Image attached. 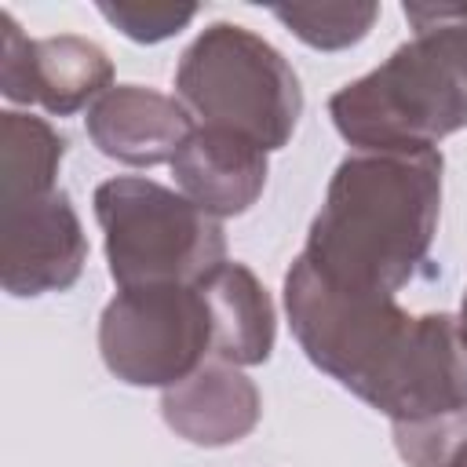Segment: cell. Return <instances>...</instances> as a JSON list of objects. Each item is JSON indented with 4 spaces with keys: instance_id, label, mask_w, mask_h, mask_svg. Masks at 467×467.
Wrapping results in <instances>:
<instances>
[{
    "instance_id": "6da1fadb",
    "label": "cell",
    "mask_w": 467,
    "mask_h": 467,
    "mask_svg": "<svg viewBox=\"0 0 467 467\" xmlns=\"http://www.w3.org/2000/svg\"><path fill=\"white\" fill-rule=\"evenodd\" d=\"M285 310L303 354L390 423L467 412V354L452 314L336 292L299 255L285 274Z\"/></svg>"
},
{
    "instance_id": "7a4b0ae2",
    "label": "cell",
    "mask_w": 467,
    "mask_h": 467,
    "mask_svg": "<svg viewBox=\"0 0 467 467\" xmlns=\"http://www.w3.org/2000/svg\"><path fill=\"white\" fill-rule=\"evenodd\" d=\"M438 212V150H358L336 168L299 259L336 292L398 296L427 263Z\"/></svg>"
},
{
    "instance_id": "3957f363",
    "label": "cell",
    "mask_w": 467,
    "mask_h": 467,
    "mask_svg": "<svg viewBox=\"0 0 467 467\" xmlns=\"http://www.w3.org/2000/svg\"><path fill=\"white\" fill-rule=\"evenodd\" d=\"M412 40L328 99L336 131L358 150H434L467 128V7L405 4Z\"/></svg>"
},
{
    "instance_id": "277c9868",
    "label": "cell",
    "mask_w": 467,
    "mask_h": 467,
    "mask_svg": "<svg viewBox=\"0 0 467 467\" xmlns=\"http://www.w3.org/2000/svg\"><path fill=\"white\" fill-rule=\"evenodd\" d=\"M175 95L204 128H226L281 150L303 113V88L285 55L244 26H208L175 66Z\"/></svg>"
},
{
    "instance_id": "5b68a950",
    "label": "cell",
    "mask_w": 467,
    "mask_h": 467,
    "mask_svg": "<svg viewBox=\"0 0 467 467\" xmlns=\"http://www.w3.org/2000/svg\"><path fill=\"white\" fill-rule=\"evenodd\" d=\"M95 219L117 288L197 285L226 263L219 219L153 179H106L95 190Z\"/></svg>"
},
{
    "instance_id": "8992f818",
    "label": "cell",
    "mask_w": 467,
    "mask_h": 467,
    "mask_svg": "<svg viewBox=\"0 0 467 467\" xmlns=\"http://www.w3.org/2000/svg\"><path fill=\"white\" fill-rule=\"evenodd\" d=\"M106 368L131 387H175L223 354L208 277L197 285L120 288L99 321Z\"/></svg>"
},
{
    "instance_id": "52a82bcc",
    "label": "cell",
    "mask_w": 467,
    "mask_h": 467,
    "mask_svg": "<svg viewBox=\"0 0 467 467\" xmlns=\"http://www.w3.org/2000/svg\"><path fill=\"white\" fill-rule=\"evenodd\" d=\"M88 259V241L66 190L0 197V281L7 296L69 288Z\"/></svg>"
},
{
    "instance_id": "ba28073f",
    "label": "cell",
    "mask_w": 467,
    "mask_h": 467,
    "mask_svg": "<svg viewBox=\"0 0 467 467\" xmlns=\"http://www.w3.org/2000/svg\"><path fill=\"white\" fill-rule=\"evenodd\" d=\"M0 91L7 102L44 106L51 117H66L109 91L113 66L99 44L84 36L29 40L7 11L0 15Z\"/></svg>"
},
{
    "instance_id": "9c48e42d",
    "label": "cell",
    "mask_w": 467,
    "mask_h": 467,
    "mask_svg": "<svg viewBox=\"0 0 467 467\" xmlns=\"http://www.w3.org/2000/svg\"><path fill=\"white\" fill-rule=\"evenodd\" d=\"M88 135L109 161L131 168L171 164L179 146L197 128L179 99L142 84H117L88 109Z\"/></svg>"
},
{
    "instance_id": "30bf717a",
    "label": "cell",
    "mask_w": 467,
    "mask_h": 467,
    "mask_svg": "<svg viewBox=\"0 0 467 467\" xmlns=\"http://www.w3.org/2000/svg\"><path fill=\"white\" fill-rule=\"evenodd\" d=\"M182 197L201 212L226 219L248 212L266 186V150L252 139L197 124L171 161Z\"/></svg>"
},
{
    "instance_id": "8fae6325",
    "label": "cell",
    "mask_w": 467,
    "mask_h": 467,
    "mask_svg": "<svg viewBox=\"0 0 467 467\" xmlns=\"http://www.w3.org/2000/svg\"><path fill=\"white\" fill-rule=\"evenodd\" d=\"M263 401L255 383L226 361H208L193 376H186L175 387H164L161 416L164 423L204 449L234 445L259 423Z\"/></svg>"
},
{
    "instance_id": "7c38bea8",
    "label": "cell",
    "mask_w": 467,
    "mask_h": 467,
    "mask_svg": "<svg viewBox=\"0 0 467 467\" xmlns=\"http://www.w3.org/2000/svg\"><path fill=\"white\" fill-rule=\"evenodd\" d=\"M208 288L215 296L219 325H223V354L226 365H263L274 350V303L259 277L244 263H223L208 274Z\"/></svg>"
},
{
    "instance_id": "4fadbf2b",
    "label": "cell",
    "mask_w": 467,
    "mask_h": 467,
    "mask_svg": "<svg viewBox=\"0 0 467 467\" xmlns=\"http://www.w3.org/2000/svg\"><path fill=\"white\" fill-rule=\"evenodd\" d=\"M66 139L33 113L7 109L0 117V197H36L58 190Z\"/></svg>"
},
{
    "instance_id": "5bb4252c",
    "label": "cell",
    "mask_w": 467,
    "mask_h": 467,
    "mask_svg": "<svg viewBox=\"0 0 467 467\" xmlns=\"http://www.w3.org/2000/svg\"><path fill=\"white\" fill-rule=\"evenodd\" d=\"M270 11L303 44L317 51H339L358 44L379 18L376 4H292V7H270Z\"/></svg>"
},
{
    "instance_id": "9a60e30c",
    "label": "cell",
    "mask_w": 467,
    "mask_h": 467,
    "mask_svg": "<svg viewBox=\"0 0 467 467\" xmlns=\"http://www.w3.org/2000/svg\"><path fill=\"white\" fill-rule=\"evenodd\" d=\"M99 11L139 44L168 40L190 18H197V4H99Z\"/></svg>"
},
{
    "instance_id": "2e32d148",
    "label": "cell",
    "mask_w": 467,
    "mask_h": 467,
    "mask_svg": "<svg viewBox=\"0 0 467 467\" xmlns=\"http://www.w3.org/2000/svg\"><path fill=\"white\" fill-rule=\"evenodd\" d=\"M445 467H467V438H463V441L452 449V456L445 460Z\"/></svg>"
},
{
    "instance_id": "e0dca14e",
    "label": "cell",
    "mask_w": 467,
    "mask_h": 467,
    "mask_svg": "<svg viewBox=\"0 0 467 467\" xmlns=\"http://www.w3.org/2000/svg\"><path fill=\"white\" fill-rule=\"evenodd\" d=\"M460 339H463V354H467V292H463V303H460Z\"/></svg>"
}]
</instances>
